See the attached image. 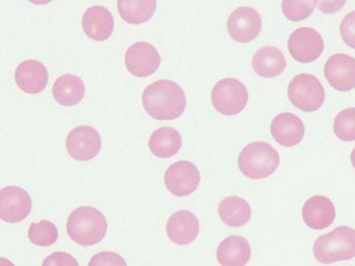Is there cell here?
<instances>
[{
  "instance_id": "obj_9",
  "label": "cell",
  "mask_w": 355,
  "mask_h": 266,
  "mask_svg": "<svg viewBox=\"0 0 355 266\" xmlns=\"http://www.w3.org/2000/svg\"><path fill=\"white\" fill-rule=\"evenodd\" d=\"M66 150L74 160L88 161L96 158L102 147L99 132L90 126H78L66 138Z\"/></svg>"
},
{
  "instance_id": "obj_28",
  "label": "cell",
  "mask_w": 355,
  "mask_h": 266,
  "mask_svg": "<svg viewBox=\"0 0 355 266\" xmlns=\"http://www.w3.org/2000/svg\"><path fill=\"white\" fill-rule=\"evenodd\" d=\"M88 266H127V263L125 259L116 252L102 251L92 256Z\"/></svg>"
},
{
  "instance_id": "obj_7",
  "label": "cell",
  "mask_w": 355,
  "mask_h": 266,
  "mask_svg": "<svg viewBox=\"0 0 355 266\" xmlns=\"http://www.w3.org/2000/svg\"><path fill=\"white\" fill-rule=\"evenodd\" d=\"M166 188L175 197H188L201 183V174L195 163L180 161L171 165L164 177Z\"/></svg>"
},
{
  "instance_id": "obj_32",
  "label": "cell",
  "mask_w": 355,
  "mask_h": 266,
  "mask_svg": "<svg viewBox=\"0 0 355 266\" xmlns=\"http://www.w3.org/2000/svg\"><path fill=\"white\" fill-rule=\"evenodd\" d=\"M0 266H15V265L8 258H0Z\"/></svg>"
},
{
  "instance_id": "obj_10",
  "label": "cell",
  "mask_w": 355,
  "mask_h": 266,
  "mask_svg": "<svg viewBox=\"0 0 355 266\" xmlns=\"http://www.w3.org/2000/svg\"><path fill=\"white\" fill-rule=\"evenodd\" d=\"M158 50L148 42H136L127 49L125 65L133 76L139 78L151 76L161 65Z\"/></svg>"
},
{
  "instance_id": "obj_30",
  "label": "cell",
  "mask_w": 355,
  "mask_h": 266,
  "mask_svg": "<svg viewBox=\"0 0 355 266\" xmlns=\"http://www.w3.org/2000/svg\"><path fill=\"white\" fill-rule=\"evenodd\" d=\"M42 266H79L76 258L66 252H54L43 261Z\"/></svg>"
},
{
  "instance_id": "obj_22",
  "label": "cell",
  "mask_w": 355,
  "mask_h": 266,
  "mask_svg": "<svg viewBox=\"0 0 355 266\" xmlns=\"http://www.w3.org/2000/svg\"><path fill=\"white\" fill-rule=\"evenodd\" d=\"M218 213L222 222L231 227H243L252 218L249 202L236 195L223 200L218 204Z\"/></svg>"
},
{
  "instance_id": "obj_5",
  "label": "cell",
  "mask_w": 355,
  "mask_h": 266,
  "mask_svg": "<svg viewBox=\"0 0 355 266\" xmlns=\"http://www.w3.org/2000/svg\"><path fill=\"white\" fill-rule=\"evenodd\" d=\"M288 93L291 103L304 112H315L324 103V89L315 75H297L288 84Z\"/></svg>"
},
{
  "instance_id": "obj_33",
  "label": "cell",
  "mask_w": 355,
  "mask_h": 266,
  "mask_svg": "<svg viewBox=\"0 0 355 266\" xmlns=\"http://www.w3.org/2000/svg\"><path fill=\"white\" fill-rule=\"evenodd\" d=\"M350 161H352V166H354V168L355 169V148L354 149V151H352V154H350Z\"/></svg>"
},
{
  "instance_id": "obj_20",
  "label": "cell",
  "mask_w": 355,
  "mask_h": 266,
  "mask_svg": "<svg viewBox=\"0 0 355 266\" xmlns=\"http://www.w3.org/2000/svg\"><path fill=\"white\" fill-rule=\"evenodd\" d=\"M252 69L265 78H274L284 71L286 61L283 52L277 47H261L252 57Z\"/></svg>"
},
{
  "instance_id": "obj_16",
  "label": "cell",
  "mask_w": 355,
  "mask_h": 266,
  "mask_svg": "<svg viewBox=\"0 0 355 266\" xmlns=\"http://www.w3.org/2000/svg\"><path fill=\"white\" fill-rule=\"evenodd\" d=\"M270 133L279 145L291 148L302 142L306 128L297 116L291 113H281L272 120Z\"/></svg>"
},
{
  "instance_id": "obj_1",
  "label": "cell",
  "mask_w": 355,
  "mask_h": 266,
  "mask_svg": "<svg viewBox=\"0 0 355 266\" xmlns=\"http://www.w3.org/2000/svg\"><path fill=\"white\" fill-rule=\"evenodd\" d=\"M142 104L148 115L154 119L172 121L185 112L186 94L175 82L158 80L145 88Z\"/></svg>"
},
{
  "instance_id": "obj_19",
  "label": "cell",
  "mask_w": 355,
  "mask_h": 266,
  "mask_svg": "<svg viewBox=\"0 0 355 266\" xmlns=\"http://www.w3.org/2000/svg\"><path fill=\"white\" fill-rule=\"evenodd\" d=\"M250 256V242L243 236H227L218 247L217 260L220 266H245Z\"/></svg>"
},
{
  "instance_id": "obj_8",
  "label": "cell",
  "mask_w": 355,
  "mask_h": 266,
  "mask_svg": "<svg viewBox=\"0 0 355 266\" xmlns=\"http://www.w3.org/2000/svg\"><path fill=\"white\" fill-rule=\"evenodd\" d=\"M288 44L291 57L302 63L313 62L320 58L324 49L322 36L309 27L295 29L288 38Z\"/></svg>"
},
{
  "instance_id": "obj_31",
  "label": "cell",
  "mask_w": 355,
  "mask_h": 266,
  "mask_svg": "<svg viewBox=\"0 0 355 266\" xmlns=\"http://www.w3.org/2000/svg\"><path fill=\"white\" fill-rule=\"evenodd\" d=\"M345 3V1H315V6L325 13L336 12Z\"/></svg>"
},
{
  "instance_id": "obj_14",
  "label": "cell",
  "mask_w": 355,
  "mask_h": 266,
  "mask_svg": "<svg viewBox=\"0 0 355 266\" xmlns=\"http://www.w3.org/2000/svg\"><path fill=\"white\" fill-rule=\"evenodd\" d=\"M15 78L20 90L27 94H38L46 87L49 74L40 61L28 59L17 66Z\"/></svg>"
},
{
  "instance_id": "obj_21",
  "label": "cell",
  "mask_w": 355,
  "mask_h": 266,
  "mask_svg": "<svg viewBox=\"0 0 355 266\" xmlns=\"http://www.w3.org/2000/svg\"><path fill=\"white\" fill-rule=\"evenodd\" d=\"M52 94L57 103L71 107L80 103L85 95V85L80 77L73 74L61 75L54 82Z\"/></svg>"
},
{
  "instance_id": "obj_27",
  "label": "cell",
  "mask_w": 355,
  "mask_h": 266,
  "mask_svg": "<svg viewBox=\"0 0 355 266\" xmlns=\"http://www.w3.org/2000/svg\"><path fill=\"white\" fill-rule=\"evenodd\" d=\"M284 17L291 21H300L313 15L315 8V1H300V0H284L283 4Z\"/></svg>"
},
{
  "instance_id": "obj_11",
  "label": "cell",
  "mask_w": 355,
  "mask_h": 266,
  "mask_svg": "<svg viewBox=\"0 0 355 266\" xmlns=\"http://www.w3.org/2000/svg\"><path fill=\"white\" fill-rule=\"evenodd\" d=\"M263 26L261 15L256 9L243 6L236 8L227 18L230 36L239 43H249L259 35Z\"/></svg>"
},
{
  "instance_id": "obj_24",
  "label": "cell",
  "mask_w": 355,
  "mask_h": 266,
  "mask_svg": "<svg viewBox=\"0 0 355 266\" xmlns=\"http://www.w3.org/2000/svg\"><path fill=\"white\" fill-rule=\"evenodd\" d=\"M118 11L124 21L130 24H142L149 21L157 8L156 0H119Z\"/></svg>"
},
{
  "instance_id": "obj_13",
  "label": "cell",
  "mask_w": 355,
  "mask_h": 266,
  "mask_svg": "<svg viewBox=\"0 0 355 266\" xmlns=\"http://www.w3.org/2000/svg\"><path fill=\"white\" fill-rule=\"evenodd\" d=\"M324 75L332 88L347 92L355 88V58L345 53L329 57L324 65Z\"/></svg>"
},
{
  "instance_id": "obj_23",
  "label": "cell",
  "mask_w": 355,
  "mask_h": 266,
  "mask_svg": "<svg viewBox=\"0 0 355 266\" xmlns=\"http://www.w3.org/2000/svg\"><path fill=\"white\" fill-rule=\"evenodd\" d=\"M182 144L181 135L172 127H162L156 130L149 139L150 151L161 159L175 156L181 149Z\"/></svg>"
},
{
  "instance_id": "obj_2",
  "label": "cell",
  "mask_w": 355,
  "mask_h": 266,
  "mask_svg": "<svg viewBox=\"0 0 355 266\" xmlns=\"http://www.w3.org/2000/svg\"><path fill=\"white\" fill-rule=\"evenodd\" d=\"M66 229L73 242L83 247H90L97 245L105 238L108 224L101 211L85 206L70 213Z\"/></svg>"
},
{
  "instance_id": "obj_15",
  "label": "cell",
  "mask_w": 355,
  "mask_h": 266,
  "mask_svg": "<svg viewBox=\"0 0 355 266\" xmlns=\"http://www.w3.org/2000/svg\"><path fill=\"white\" fill-rule=\"evenodd\" d=\"M166 231L168 238L175 245H190L200 233L199 220L191 211H178L168 220Z\"/></svg>"
},
{
  "instance_id": "obj_25",
  "label": "cell",
  "mask_w": 355,
  "mask_h": 266,
  "mask_svg": "<svg viewBox=\"0 0 355 266\" xmlns=\"http://www.w3.org/2000/svg\"><path fill=\"white\" fill-rule=\"evenodd\" d=\"M28 238L38 247H50L58 240V229L49 220L33 222L28 229Z\"/></svg>"
},
{
  "instance_id": "obj_6",
  "label": "cell",
  "mask_w": 355,
  "mask_h": 266,
  "mask_svg": "<svg viewBox=\"0 0 355 266\" xmlns=\"http://www.w3.org/2000/svg\"><path fill=\"white\" fill-rule=\"evenodd\" d=\"M211 103L217 112L225 116L238 115L249 101V91L245 84L234 78L222 79L211 90Z\"/></svg>"
},
{
  "instance_id": "obj_17",
  "label": "cell",
  "mask_w": 355,
  "mask_h": 266,
  "mask_svg": "<svg viewBox=\"0 0 355 266\" xmlns=\"http://www.w3.org/2000/svg\"><path fill=\"white\" fill-rule=\"evenodd\" d=\"M334 202L324 195H315L307 200L302 208V218L309 229L322 231L331 227L336 218Z\"/></svg>"
},
{
  "instance_id": "obj_4",
  "label": "cell",
  "mask_w": 355,
  "mask_h": 266,
  "mask_svg": "<svg viewBox=\"0 0 355 266\" xmlns=\"http://www.w3.org/2000/svg\"><path fill=\"white\" fill-rule=\"evenodd\" d=\"M279 154L266 142H252L239 154L238 165L243 176L263 179L272 176L279 166Z\"/></svg>"
},
{
  "instance_id": "obj_18",
  "label": "cell",
  "mask_w": 355,
  "mask_h": 266,
  "mask_svg": "<svg viewBox=\"0 0 355 266\" xmlns=\"http://www.w3.org/2000/svg\"><path fill=\"white\" fill-rule=\"evenodd\" d=\"M112 13L104 6H94L86 9L82 17V27L89 38L95 41H105L114 31Z\"/></svg>"
},
{
  "instance_id": "obj_12",
  "label": "cell",
  "mask_w": 355,
  "mask_h": 266,
  "mask_svg": "<svg viewBox=\"0 0 355 266\" xmlns=\"http://www.w3.org/2000/svg\"><path fill=\"white\" fill-rule=\"evenodd\" d=\"M33 208L31 195L19 186H9L0 192V218L17 224L28 217Z\"/></svg>"
},
{
  "instance_id": "obj_3",
  "label": "cell",
  "mask_w": 355,
  "mask_h": 266,
  "mask_svg": "<svg viewBox=\"0 0 355 266\" xmlns=\"http://www.w3.org/2000/svg\"><path fill=\"white\" fill-rule=\"evenodd\" d=\"M316 260L329 265L338 261L355 258V229L339 227L331 233L320 236L313 245Z\"/></svg>"
},
{
  "instance_id": "obj_29",
  "label": "cell",
  "mask_w": 355,
  "mask_h": 266,
  "mask_svg": "<svg viewBox=\"0 0 355 266\" xmlns=\"http://www.w3.org/2000/svg\"><path fill=\"white\" fill-rule=\"evenodd\" d=\"M340 34L348 46L355 50V10L343 18L340 24Z\"/></svg>"
},
{
  "instance_id": "obj_26",
  "label": "cell",
  "mask_w": 355,
  "mask_h": 266,
  "mask_svg": "<svg viewBox=\"0 0 355 266\" xmlns=\"http://www.w3.org/2000/svg\"><path fill=\"white\" fill-rule=\"evenodd\" d=\"M334 132L343 142L355 141V108L345 109L336 116Z\"/></svg>"
}]
</instances>
